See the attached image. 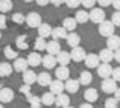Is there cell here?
Here are the masks:
<instances>
[{"mask_svg":"<svg viewBox=\"0 0 120 108\" xmlns=\"http://www.w3.org/2000/svg\"><path fill=\"white\" fill-rule=\"evenodd\" d=\"M84 99L87 100V102L93 104V102H96V100L99 99V93H97L96 88H88V90L84 91Z\"/></svg>","mask_w":120,"mask_h":108,"instance_id":"cell-18","label":"cell"},{"mask_svg":"<svg viewBox=\"0 0 120 108\" xmlns=\"http://www.w3.org/2000/svg\"><path fill=\"white\" fill-rule=\"evenodd\" d=\"M106 47H108L109 50H117L120 47V37L119 35H109L106 38Z\"/></svg>","mask_w":120,"mask_h":108,"instance_id":"cell-17","label":"cell"},{"mask_svg":"<svg viewBox=\"0 0 120 108\" xmlns=\"http://www.w3.org/2000/svg\"><path fill=\"white\" fill-rule=\"evenodd\" d=\"M68 104H70V97L67 96V94H58V96L55 97V105L58 108H67Z\"/></svg>","mask_w":120,"mask_h":108,"instance_id":"cell-22","label":"cell"},{"mask_svg":"<svg viewBox=\"0 0 120 108\" xmlns=\"http://www.w3.org/2000/svg\"><path fill=\"white\" fill-rule=\"evenodd\" d=\"M50 93H53L55 96H58V94H62V91L65 90L64 88V82L59 81V79H55V81L50 82Z\"/></svg>","mask_w":120,"mask_h":108,"instance_id":"cell-9","label":"cell"},{"mask_svg":"<svg viewBox=\"0 0 120 108\" xmlns=\"http://www.w3.org/2000/svg\"><path fill=\"white\" fill-rule=\"evenodd\" d=\"M0 40H2V31H0Z\"/></svg>","mask_w":120,"mask_h":108,"instance_id":"cell-53","label":"cell"},{"mask_svg":"<svg viewBox=\"0 0 120 108\" xmlns=\"http://www.w3.org/2000/svg\"><path fill=\"white\" fill-rule=\"evenodd\" d=\"M0 88H2V79H0Z\"/></svg>","mask_w":120,"mask_h":108,"instance_id":"cell-52","label":"cell"},{"mask_svg":"<svg viewBox=\"0 0 120 108\" xmlns=\"http://www.w3.org/2000/svg\"><path fill=\"white\" fill-rule=\"evenodd\" d=\"M114 59L120 64V47H119L117 50H114Z\"/></svg>","mask_w":120,"mask_h":108,"instance_id":"cell-46","label":"cell"},{"mask_svg":"<svg viewBox=\"0 0 120 108\" xmlns=\"http://www.w3.org/2000/svg\"><path fill=\"white\" fill-rule=\"evenodd\" d=\"M15 46L20 50H26L29 47V44H27V35H18L15 38Z\"/></svg>","mask_w":120,"mask_h":108,"instance_id":"cell-28","label":"cell"},{"mask_svg":"<svg viewBox=\"0 0 120 108\" xmlns=\"http://www.w3.org/2000/svg\"><path fill=\"white\" fill-rule=\"evenodd\" d=\"M111 21L114 26H120V11H116L111 17Z\"/></svg>","mask_w":120,"mask_h":108,"instance_id":"cell-40","label":"cell"},{"mask_svg":"<svg viewBox=\"0 0 120 108\" xmlns=\"http://www.w3.org/2000/svg\"><path fill=\"white\" fill-rule=\"evenodd\" d=\"M79 81L78 79H70L68 78L67 81H65V84H64V88L68 91V93H71V94H75L78 90H79Z\"/></svg>","mask_w":120,"mask_h":108,"instance_id":"cell-14","label":"cell"},{"mask_svg":"<svg viewBox=\"0 0 120 108\" xmlns=\"http://www.w3.org/2000/svg\"><path fill=\"white\" fill-rule=\"evenodd\" d=\"M67 108H75V107H70V105H68V107H67Z\"/></svg>","mask_w":120,"mask_h":108,"instance_id":"cell-54","label":"cell"},{"mask_svg":"<svg viewBox=\"0 0 120 108\" xmlns=\"http://www.w3.org/2000/svg\"><path fill=\"white\" fill-rule=\"evenodd\" d=\"M88 17H90V21H93L96 24H100L102 21H105V11L102 8H93L88 12Z\"/></svg>","mask_w":120,"mask_h":108,"instance_id":"cell-1","label":"cell"},{"mask_svg":"<svg viewBox=\"0 0 120 108\" xmlns=\"http://www.w3.org/2000/svg\"><path fill=\"white\" fill-rule=\"evenodd\" d=\"M41 61H43V58H41V55L37 52V50L27 55V64H29L30 67H38L41 64Z\"/></svg>","mask_w":120,"mask_h":108,"instance_id":"cell-16","label":"cell"},{"mask_svg":"<svg viewBox=\"0 0 120 108\" xmlns=\"http://www.w3.org/2000/svg\"><path fill=\"white\" fill-rule=\"evenodd\" d=\"M37 82H38L41 87H47V85H50V82H52V76H50V73L43 72V73H40V75H37Z\"/></svg>","mask_w":120,"mask_h":108,"instance_id":"cell-21","label":"cell"},{"mask_svg":"<svg viewBox=\"0 0 120 108\" xmlns=\"http://www.w3.org/2000/svg\"><path fill=\"white\" fill-rule=\"evenodd\" d=\"M27 104H29L30 108H41V97L38 96H29L27 97Z\"/></svg>","mask_w":120,"mask_h":108,"instance_id":"cell-32","label":"cell"},{"mask_svg":"<svg viewBox=\"0 0 120 108\" xmlns=\"http://www.w3.org/2000/svg\"><path fill=\"white\" fill-rule=\"evenodd\" d=\"M6 27H8V17L5 14H2L0 15V31L6 29Z\"/></svg>","mask_w":120,"mask_h":108,"instance_id":"cell-41","label":"cell"},{"mask_svg":"<svg viewBox=\"0 0 120 108\" xmlns=\"http://www.w3.org/2000/svg\"><path fill=\"white\" fill-rule=\"evenodd\" d=\"M50 3H52L53 6H61L65 3V0H50Z\"/></svg>","mask_w":120,"mask_h":108,"instance_id":"cell-45","label":"cell"},{"mask_svg":"<svg viewBox=\"0 0 120 108\" xmlns=\"http://www.w3.org/2000/svg\"><path fill=\"white\" fill-rule=\"evenodd\" d=\"M78 81H79L81 85H88V84H91V81H93V75H91L88 70H84V72H81Z\"/></svg>","mask_w":120,"mask_h":108,"instance_id":"cell-27","label":"cell"},{"mask_svg":"<svg viewBox=\"0 0 120 108\" xmlns=\"http://www.w3.org/2000/svg\"><path fill=\"white\" fill-rule=\"evenodd\" d=\"M41 23L43 21H41V15L38 12H30V14L26 15V24L29 27H38Z\"/></svg>","mask_w":120,"mask_h":108,"instance_id":"cell-4","label":"cell"},{"mask_svg":"<svg viewBox=\"0 0 120 108\" xmlns=\"http://www.w3.org/2000/svg\"><path fill=\"white\" fill-rule=\"evenodd\" d=\"M3 53H5V56H6L8 59H17V58H18V53L15 52V50L12 49L11 46H6L5 50H3Z\"/></svg>","mask_w":120,"mask_h":108,"instance_id":"cell-34","label":"cell"},{"mask_svg":"<svg viewBox=\"0 0 120 108\" xmlns=\"http://www.w3.org/2000/svg\"><path fill=\"white\" fill-rule=\"evenodd\" d=\"M14 99V91L9 87H3L0 88V102L2 104H9Z\"/></svg>","mask_w":120,"mask_h":108,"instance_id":"cell-7","label":"cell"},{"mask_svg":"<svg viewBox=\"0 0 120 108\" xmlns=\"http://www.w3.org/2000/svg\"><path fill=\"white\" fill-rule=\"evenodd\" d=\"M18 91H20L21 94H24L26 97H29V96H30V85H27V84H23V85L20 87V90H18Z\"/></svg>","mask_w":120,"mask_h":108,"instance_id":"cell-38","label":"cell"},{"mask_svg":"<svg viewBox=\"0 0 120 108\" xmlns=\"http://www.w3.org/2000/svg\"><path fill=\"white\" fill-rule=\"evenodd\" d=\"M114 97H116V99H117L119 102H120V88H117V90L114 91Z\"/></svg>","mask_w":120,"mask_h":108,"instance_id":"cell-49","label":"cell"},{"mask_svg":"<svg viewBox=\"0 0 120 108\" xmlns=\"http://www.w3.org/2000/svg\"><path fill=\"white\" fill-rule=\"evenodd\" d=\"M12 21H14L15 24H23L24 21H26V17H24L21 12H15V14H12Z\"/></svg>","mask_w":120,"mask_h":108,"instance_id":"cell-36","label":"cell"},{"mask_svg":"<svg viewBox=\"0 0 120 108\" xmlns=\"http://www.w3.org/2000/svg\"><path fill=\"white\" fill-rule=\"evenodd\" d=\"M79 108H93V105H91V104L88 102V104H82V105H81Z\"/></svg>","mask_w":120,"mask_h":108,"instance_id":"cell-50","label":"cell"},{"mask_svg":"<svg viewBox=\"0 0 120 108\" xmlns=\"http://www.w3.org/2000/svg\"><path fill=\"white\" fill-rule=\"evenodd\" d=\"M97 75L100 76V78L106 79V78H111L112 75V67L109 62H102V64L97 67Z\"/></svg>","mask_w":120,"mask_h":108,"instance_id":"cell-5","label":"cell"},{"mask_svg":"<svg viewBox=\"0 0 120 108\" xmlns=\"http://www.w3.org/2000/svg\"><path fill=\"white\" fill-rule=\"evenodd\" d=\"M38 37H41V38H47L49 35H52V29L53 27L50 26L49 23H41L38 27Z\"/></svg>","mask_w":120,"mask_h":108,"instance_id":"cell-19","label":"cell"},{"mask_svg":"<svg viewBox=\"0 0 120 108\" xmlns=\"http://www.w3.org/2000/svg\"><path fill=\"white\" fill-rule=\"evenodd\" d=\"M0 108H3V105H2V104H0Z\"/></svg>","mask_w":120,"mask_h":108,"instance_id":"cell-55","label":"cell"},{"mask_svg":"<svg viewBox=\"0 0 120 108\" xmlns=\"http://www.w3.org/2000/svg\"><path fill=\"white\" fill-rule=\"evenodd\" d=\"M23 81H24V84L32 85L34 82H37V73L34 70H29V69H27L26 72H23Z\"/></svg>","mask_w":120,"mask_h":108,"instance_id":"cell-25","label":"cell"},{"mask_svg":"<svg viewBox=\"0 0 120 108\" xmlns=\"http://www.w3.org/2000/svg\"><path fill=\"white\" fill-rule=\"evenodd\" d=\"M111 5L116 8V11H120V0H112Z\"/></svg>","mask_w":120,"mask_h":108,"instance_id":"cell-47","label":"cell"},{"mask_svg":"<svg viewBox=\"0 0 120 108\" xmlns=\"http://www.w3.org/2000/svg\"><path fill=\"white\" fill-rule=\"evenodd\" d=\"M46 50H47L49 55L56 56L59 52H61V46H59V43L56 40H52V41H49V43L46 44Z\"/></svg>","mask_w":120,"mask_h":108,"instance_id":"cell-11","label":"cell"},{"mask_svg":"<svg viewBox=\"0 0 120 108\" xmlns=\"http://www.w3.org/2000/svg\"><path fill=\"white\" fill-rule=\"evenodd\" d=\"M111 78L114 79V81L120 82V67H116V69H112V75H111Z\"/></svg>","mask_w":120,"mask_h":108,"instance_id":"cell-43","label":"cell"},{"mask_svg":"<svg viewBox=\"0 0 120 108\" xmlns=\"http://www.w3.org/2000/svg\"><path fill=\"white\" fill-rule=\"evenodd\" d=\"M55 94L53 93H44L43 96H41V104L43 105H47V107H50V105H55Z\"/></svg>","mask_w":120,"mask_h":108,"instance_id":"cell-29","label":"cell"},{"mask_svg":"<svg viewBox=\"0 0 120 108\" xmlns=\"http://www.w3.org/2000/svg\"><path fill=\"white\" fill-rule=\"evenodd\" d=\"M71 61V56H70V52H65V50H61V52L56 55V62L59 66H68Z\"/></svg>","mask_w":120,"mask_h":108,"instance_id":"cell-15","label":"cell"},{"mask_svg":"<svg viewBox=\"0 0 120 108\" xmlns=\"http://www.w3.org/2000/svg\"><path fill=\"white\" fill-rule=\"evenodd\" d=\"M12 67H14L15 72L23 73V72L27 70L29 64H27V59H24V58H17V59H14V66H12Z\"/></svg>","mask_w":120,"mask_h":108,"instance_id":"cell-13","label":"cell"},{"mask_svg":"<svg viewBox=\"0 0 120 108\" xmlns=\"http://www.w3.org/2000/svg\"><path fill=\"white\" fill-rule=\"evenodd\" d=\"M41 64H43V67L44 69H47V70H50V69H55L56 67V56H53V55H44L43 56V61H41Z\"/></svg>","mask_w":120,"mask_h":108,"instance_id":"cell-10","label":"cell"},{"mask_svg":"<svg viewBox=\"0 0 120 108\" xmlns=\"http://www.w3.org/2000/svg\"><path fill=\"white\" fill-rule=\"evenodd\" d=\"M117 81H114L112 78H106L102 81V91L106 94H114V91L117 90Z\"/></svg>","mask_w":120,"mask_h":108,"instance_id":"cell-3","label":"cell"},{"mask_svg":"<svg viewBox=\"0 0 120 108\" xmlns=\"http://www.w3.org/2000/svg\"><path fill=\"white\" fill-rule=\"evenodd\" d=\"M49 3H50V0H37V5H40V6H46Z\"/></svg>","mask_w":120,"mask_h":108,"instance_id":"cell-48","label":"cell"},{"mask_svg":"<svg viewBox=\"0 0 120 108\" xmlns=\"http://www.w3.org/2000/svg\"><path fill=\"white\" fill-rule=\"evenodd\" d=\"M12 9V0H0V12L6 14Z\"/></svg>","mask_w":120,"mask_h":108,"instance_id":"cell-33","label":"cell"},{"mask_svg":"<svg viewBox=\"0 0 120 108\" xmlns=\"http://www.w3.org/2000/svg\"><path fill=\"white\" fill-rule=\"evenodd\" d=\"M97 3H99L100 6H109L112 3V0H97Z\"/></svg>","mask_w":120,"mask_h":108,"instance_id":"cell-44","label":"cell"},{"mask_svg":"<svg viewBox=\"0 0 120 108\" xmlns=\"http://www.w3.org/2000/svg\"><path fill=\"white\" fill-rule=\"evenodd\" d=\"M76 26H78V21L75 20V17H65L64 21H62V27L65 31H70V32H75Z\"/></svg>","mask_w":120,"mask_h":108,"instance_id":"cell-23","label":"cell"},{"mask_svg":"<svg viewBox=\"0 0 120 108\" xmlns=\"http://www.w3.org/2000/svg\"><path fill=\"white\" fill-rule=\"evenodd\" d=\"M99 59H100V62H111L112 59H114V52L109 50L108 47H106V49H102L100 53H99Z\"/></svg>","mask_w":120,"mask_h":108,"instance_id":"cell-20","label":"cell"},{"mask_svg":"<svg viewBox=\"0 0 120 108\" xmlns=\"http://www.w3.org/2000/svg\"><path fill=\"white\" fill-rule=\"evenodd\" d=\"M105 108H119V100L116 97H109L105 100Z\"/></svg>","mask_w":120,"mask_h":108,"instance_id":"cell-37","label":"cell"},{"mask_svg":"<svg viewBox=\"0 0 120 108\" xmlns=\"http://www.w3.org/2000/svg\"><path fill=\"white\" fill-rule=\"evenodd\" d=\"M114 24H112V21H109V20H105V21H102V23L99 24V34L102 37H106L108 38L109 35H114Z\"/></svg>","mask_w":120,"mask_h":108,"instance_id":"cell-2","label":"cell"},{"mask_svg":"<svg viewBox=\"0 0 120 108\" xmlns=\"http://www.w3.org/2000/svg\"><path fill=\"white\" fill-rule=\"evenodd\" d=\"M12 66L8 64V62H0V78H6L12 73Z\"/></svg>","mask_w":120,"mask_h":108,"instance_id":"cell-30","label":"cell"},{"mask_svg":"<svg viewBox=\"0 0 120 108\" xmlns=\"http://www.w3.org/2000/svg\"><path fill=\"white\" fill-rule=\"evenodd\" d=\"M23 2H26V3H30V2H34V0H23Z\"/></svg>","mask_w":120,"mask_h":108,"instance_id":"cell-51","label":"cell"},{"mask_svg":"<svg viewBox=\"0 0 120 108\" xmlns=\"http://www.w3.org/2000/svg\"><path fill=\"white\" fill-rule=\"evenodd\" d=\"M70 56H71V61L81 62V61H84V59H85V50L82 49L81 46H76V47H73V49H71Z\"/></svg>","mask_w":120,"mask_h":108,"instance_id":"cell-8","label":"cell"},{"mask_svg":"<svg viewBox=\"0 0 120 108\" xmlns=\"http://www.w3.org/2000/svg\"><path fill=\"white\" fill-rule=\"evenodd\" d=\"M97 0H81V5L85 6V9H93V6L96 5Z\"/></svg>","mask_w":120,"mask_h":108,"instance_id":"cell-39","label":"cell"},{"mask_svg":"<svg viewBox=\"0 0 120 108\" xmlns=\"http://www.w3.org/2000/svg\"><path fill=\"white\" fill-rule=\"evenodd\" d=\"M67 35H68V32L64 29V27H53L52 29V37H53V40H65L67 38Z\"/></svg>","mask_w":120,"mask_h":108,"instance_id":"cell-24","label":"cell"},{"mask_svg":"<svg viewBox=\"0 0 120 108\" xmlns=\"http://www.w3.org/2000/svg\"><path fill=\"white\" fill-rule=\"evenodd\" d=\"M65 5L68 6V8H78V6H81V0H65Z\"/></svg>","mask_w":120,"mask_h":108,"instance_id":"cell-42","label":"cell"},{"mask_svg":"<svg viewBox=\"0 0 120 108\" xmlns=\"http://www.w3.org/2000/svg\"><path fill=\"white\" fill-rule=\"evenodd\" d=\"M55 75H56V79H59V81H67L70 78V70H68L67 66H61V67H56Z\"/></svg>","mask_w":120,"mask_h":108,"instance_id":"cell-12","label":"cell"},{"mask_svg":"<svg viewBox=\"0 0 120 108\" xmlns=\"http://www.w3.org/2000/svg\"><path fill=\"white\" fill-rule=\"evenodd\" d=\"M46 38H41V37H38L35 40V43H34V46H35V50L37 52H41V50H46Z\"/></svg>","mask_w":120,"mask_h":108,"instance_id":"cell-35","label":"cell"},{"mask_svg":"<svg viewBox=\"0 0 120 108\" xmlns=\"http://www.w3.org/2000/svg\"><path fill=\"white\" fill-rule=\"evenodd\" d=\"M85 66H87L88 69H97L100 66L99 55H96V53H88V55H85Z\"/></svg>","mask_w":120,"mask_h":108,"instance_id":"cell-6","label":"cell"},{"mask_svg":"<svg viewBox=\"0 0 120 108\" xmlns=\"http://www.w3.org/2000/svg\"><path fill=\"white\" fill-rule=\"evenodd\" d=\"M75 20H76L78 23H87V21L90 20V17H88V12L85 11V9H81V11H78L76 15H75Z\"/></svg>","mask_w":120,"mask_h":108,"instance_id":"cell-31","label":"cell"},{"mask_svg":"<svg viewBox=\"0 0 120 108\" xmlns=\"http://www.w3.org/2000/svg\"><path fill=\"white\" fill-rule=\"evenodd\" d=\"M65 40H67V44L71 47V49H73V47H76V46H79V43H81V37L78 35L76 32H70Z\"/></svg>","mask_w":120,"mask_h":108,"instance_id":"cell-26","label":"cell"}]
</instances>
